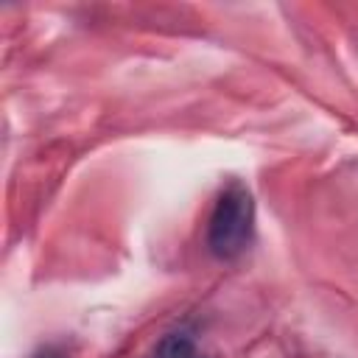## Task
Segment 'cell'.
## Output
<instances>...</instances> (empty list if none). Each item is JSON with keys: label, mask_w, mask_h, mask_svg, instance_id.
Returning a JSON list of instances; mask_svg holds the SVG:
<instances>
[{"label": "cell", "mask_w": 358, "mask_h": 358, "mask_svg": "<svg viewBox=\"0 0 358 358\" xmlns=\"http://www.w3.org/2000/svg\"><path fill=\"white\" fill-rule=\"evenodd\" d=\"M193 358H199V355H193Z\"/></svg>", "instance_id": "obj_4"}, {"label": "cell", "mask_w": 358, "mask_h": 358, "mask_svg": "<svg viewBox=\"0 0 358 358\" xmlns=\"http://www.w3.org/2000/svg\"><path fill=\"white\" fill-rule=\"evenodd\" d=\"M193 355H199V352H196V341L187 330L168 333L154 352V358H193Z\"/></svg>", "instance_id": "obj_2"}, {"label": "cell", "mask_w": 358, "mask_h": 358, "mask_svg": "<svg viewBox=\"0 0 358 358\" xmlns=\"http://www.w3.org/2000/svg\"><path fill=\"white\" fill-rule=\"evenodd\" d=\"M36 358H64V355H62L59 350H45V352H39Z\"/></svg>", "instance_id": "obj_3"}, {"label": "cell", "mask_w": 358, "mask_h": 358, "mask_svg": "<svg viewBox=\"0 0 358 358\" xmlns=\"http://www.w3.org/2000/svg\"><path fill=\"white\" fill-rule=\"evenodd\" d=\"M252 229H255L252 193L241 182H232L221 190V196L213 207V215L207 224V246L215 257L232 260L249 246Z\"/></svg>", "instance_id": "obj_1"}]
</instances>
